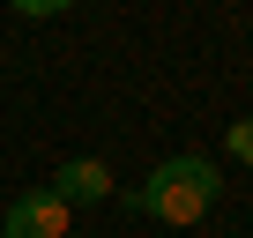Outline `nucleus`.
<instances>
[{"label":"nucleus","mask_w":253,"mask_h":238,"mask_svg":"<svg viewBox=\"0 0 253 238\" xmlns=\"http://www.w3.org/2000/svg\"><path fill=\"white\" fill-rule=\"evenodd\" d=\"M216 194H223V179H216L209 157H164L149 171V186L134 194V208L157 216V223H201L216 208Z\"/></svg>","instance_id":"1"},{"label":"nucleus","mask_w":253,"mask_h":238,"mask_svg":"<svg viewBox=\"0 0 253 238\" xmlns=\"http://www.w3.org/2000/svg\"><path fill=\"white\" fill-rule=\"evenodd\" d=\"M8 238H67V201H60L52 186L8 201Z\"/></svg>","instance_id":"2"},{"label":"nucleus","mask_w":253,"mask_h":238,"mask_svg":"<svg viewBox=\"0 0 253 238\" xmlns=\"http://www.w3.org/2000/svg\"><path fill=\"white\" fill-rule=\"evenodd\" d=\"M52 194H60L67 208H75V201H104V194H112V171H104L97 157H67V164L52 171Z\"/></svg>","instance_id":"3"},{"label":"nucleus","mask_w":253,"mask_h":238,"mask_svg":"<svg viewBox=\"0 0 253 238\" xmlns=\"http://www.w3.org/2000/svg\"><path fill=\"white\" fill-rule=\"evenodd\" d=\"M231 157H246V164H253V119H246V127H231Z\"/></svg>","instance_id":"4"}]
</instances>
